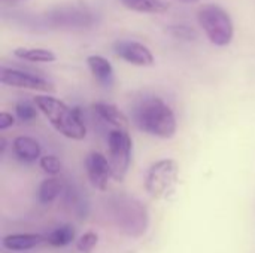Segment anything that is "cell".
Here are the masks:
<instances>
[{
    "mask_svg": "<svg viewBox=\"0 0 255 253\" xmlns=\"http://www.w3.org/2000/svg\"><path fill=\"white\" fill-rule=\"evenodd\" d=\"M133 122L140 131L160 139H172L178 128L172 107L160 97L139 100L133 107Z\"/></svg>",
    "mask_w": 255,
    "mask_h": 253,
    "instance_id": "obj_1",
    "label": "cell"
},
{
    "mask_svg": "<svg viewBox=\"0 0 255 253\" xmlns=\"http://www.w3.org/2000/svg\"><path fill=\"white\" fill-rule=\"evenodd\" d=\"M109 219L120 233L130 239L145 236L149 225L148 209L134 197L128 194H114L106 203Z\"/></svg>",
    "mask_w": 255,
    "mask_h": 253,
    "instance_id": "obj_2",
    "label": "cell"
},
{
    "mask_svg": "<svg viewBox=\"0 0 255 253\" xmlns=\"http://www.w3.org/2000/svg\"><path fill=\"white\" fill-rule=\"evenodd\" d=\"M34 104L60 134L72 140L85 139L87 128L79 107H69L66 103L51 95H36Z\"/></svg>",
    "mask_w": 255,
    "mask_h": 253,
    "instance_id": "obj_3",
    "label": "cell"
},
{
    "mask_svg": "<svg viewBox=\"0 0 255 253\" xmlns=\"http://www.w3.org/2000/svg\"><path fill=\"white\" fill-rule=\"evenodd\" d=\"M179 183V166L175 160L154 163L145 176V189L155 200H169Z\"/></svg>",
    "mask_w": 255,
    "mask_h": 253,
    "instance_id": "obj_4",
    "label": "cell"
},
{
    "mask_svg": "<svg viewBox=\"0 0 255 253\" xmlns=\"http://www.w3.org/2000/svg\"><path fill=\"white\" fill-rule=\"evenodd\" d=\"M197 19L205 34L215 46H227L235 34L233 21L227 10L218 4H203L197 12Z\"/></svg>",
    "mask_w": 255,
    "mask_h": 253,
    "instance_id": "obj_5",
    "label": "cell"
},
{
    "mask_svg": "<svg viewBox=\"0 0 255 253\" xmlns=\"http://www.w3.org/2000/svg\"><path fill=\"white\" fill-rule=\"evenodd\" d=\"M133 142L128 131L112 130L108 134V161L112 169V177L121 182L131 164Z\"/></svg>",
    "mask_w": 255,
    "mask_h": 253,
    "instance_id": "obj_6",
    "label": "cell"
},
{
    "mask_svg": "<svg viewBox=\"0 0 255 253\" xmlns=\"http://www.w3.org/2000/svg\"><path fill=\"white\" fill-rule=\"evenodd\" d=\"M43 19L48 28L64 30L88 28L96 22L94 13L84 6H57L45 12Z\"/></svg>",
    "mask_w": 255,
    "mask_h": 253,
    "instance_id": "obj_7",
    "label": "cell"
},
{
    "mask_svg": "<svg viewBox=\"0 0 255 253\" xmlns=\"http://www.w3.org/2000/svg\"><path fill=\"white\" fill-rule=\"evenodd\" d=\"M0 82L6 86L24 88V89H33V91H52L54 89L51 82H48L46 79L37 75L16 70V69H7V67H1Z\"/></svg>",
    "mask_w": 255,
    "mask_h": 253,
    "instance_id": "obj_8",
    "label": "cell"
},
{
    "mask_svg": "<svg viewBox=\"0 0 255 253\" xmlns=\"http://www.w3.org/2000/svg\"><path fill=\"white\" fill-rule=\"evenodd\" d=\"M114 52L121 60L133 66L148 67L154 64V55L151 49L136 40H117L114 43Z\"/></svg>",
    "mask_w": 255,
    "mask_h": 253,
    "instance_id": "obj_9",
    "label": "cell"
},
{
    "mask_svg": "<svg viewBox=\"0 0 255 253\" xmlns=\"http://www.w3.org/2000/svg\"><path fill=\"white\" fill-rule=\"evenodd\" d=\"M85 169L91 185L99 191H106L109 179L112 177V169L108 158L100 152H91L85 160Z\"/></svg>",
    "mask_w": 255,
    "mask_h": 253,
    "instance_id": "obj_10",
    "label": "cell"
},
{
    "mask_svg": "<svg viewBox=\"0 0 255 253\" xmlns=\"http://www.w3.org/2000/svg\"><path fill=\"white\" fill-rule=\"evenodd\" d=\"M93 110H94V115L97 116V119H100L103 124L112 127L114 130L127 131L128 119L117 106H114L111 103H105V101H97L93 104Z\"/></svg>",
    "mask_w": 255,
    "mask_h": 253,
    "instance_id": "obj_11",
    "label": "cell"
},
{
    "mask_svg": "<svg viewBox=\"0 0 255 253\" xmlns=\"http://www.w3.org/2000/svg\"><path fill=\"white\" fill-rule=\"evenodd\" d=\"M46 243V236L40 234H9L1 240V245L6 251L10 252H27L36 249Z\"/></svg>",
    "mask_w": 255,
    "mask_h": 253,
    "instance_id": "obj_12",
    "label": "cell"
},
{
    "mask_svg": "<svg viewBox=\"0 0 255 253\" xmlns=\"http://www.w3.org/2000/svg\"><path fill=\"white\" fill-rule=\"evenodd\" d=\"M12 149L15 157L22 161V163H34L40 158V145L37 140H34L33 137L28 136H19L13 140L12 143Z\"/></svg>",
    "mask_w": 255,
    "mask_h": 253,
    "instance_id": "obj_13",
    "label": "cell"
},
{
    "mask_svg": "<svg viewBox=\"0 0 255 253\" xmlns=\"http://www.w3.org/2000/svg\"><path fill=\"white\" fill-rule=\"evenodd\" d=\"M87 64L93 73V76L96 78V81L105 86V88H111L114 85V69L112 64L102 55H90L87 58Z\"/></svg>",
    "mask_w": 255,
    "mask_h": 253,
    "instance_id": "obj_14",
    "label": "cell"
},
{
    "mask_svg": "<svg viewBox=\"0 0 255 253\" xmlns=\"http://www.w3.org/2000/svg\"><path fill=\"white\" fill-rule=\"evenodd\" d=\"M64 207L78 218H85L88 213V201L84 194L73 185H66L63 191Z\"/></svg>",
    "mask_w": 255,
    "mask_h": 253,
    "instance_id": "obj_15",
    "label": "cell"
},
{
    "mask_svg": "<svg viewBox=\"0 0 255 253\" xmlns=\"http://www.w3.org/2000/svg\"><path fill=\"white\" fill-rule=\"evenodd\" d=\"M63 191H64V185L61 180L55 179V177H51V179H46L43 180L40 185H39V189H37V200L40 204H51L54 203L60 195H63Z\"/></svg>",
    "mask_w": 255,
    "mask_h": 253,
    "instance_id": "obj_16",
    "label": "cell"
},
{
    "mask_svg": "<svg viewBox=\"0 0 255 253\" xmlns=\"http://www.w3.org/2000/svg\"><path fill=\"white\" fill-rule=\"evenodd\" d=\"M13 54L15 57L28 63H52L57 58L52 51L42 48H16Z\"/></svg>",
    "mask_w": 255,
    "mask_h": 253,
    "instance_id": "obj_17",
    "label": "cell"
},
{
    "mask_svg": "<svg viewBox=\"0 0 255 253\" xmlns=\"http://www.w3.org/2000/svg\"><path fill=\"white\" fill-rule=\"evenodd\" d=\"M126 7L140 13H164L169 6L161 0H120Z\"/></svg>",
    "mask_w": 255,
    "mask_h": 253,
    "instance_id": "obj_18",
    "label": "cell"
},
{
    "mask_svg": "<svg viewBox=\"0 0 255 253\" xmlns=\"http://www.w3.org/2000/svg\"><path fill=\"white\" fill-rule=\"evenodd\" d=\"M75 240V228L72 225H61L46 236V243L54 248H64Z\"/></svg>",
    "mask_w": 255,
    "mask_h": 253,
    "instance_id": "obj_19",
    "label": "cell"
},
{
    "mask_svg": "<svg viewBox=\"0 0 255 253\" xmlns=\"http://www.w3.org/2000/svg\"><path fill=\"white\" fill-rule=\"evenodd\" d=\"M37 110V106L27 100H21L15 104V115L21 122H31L33 119H36Z\"/></svg>",
    "mask_w": 255,
    "mask_h": 253,
    "instance_id": "obj_20",
    "label": "cell"
},
{
    "mask_svg": "<svg viewBox=\"0 0 255 253\" xmlns=\"http://www.w3.org/2000/svg\"><path fill=\"white\" fill-rule=\"evenodd\" d=\"M167 33L170 36H173L175 39L178 40H184V42H193L197 39V33L193 27L190 25H185V24H173V25H169L167 28Z\"/></svg>",
    "mask_w": 255,
    "mask_h": 253,
    "instance_id": "obj_21",
    "label": "cell"
},
{
    "mask_svg": "<svg viewBox=\"0 0 255 253\" xmlns=\"http://www.w3.org/2000/svg\"><path fill=\"white\" fill-rule=\"evenodd\" d=\"M39 164H40V169L45 173L51 174V176L58 174L61 171V169H63L61 161L55 155H45V157H42L40 161H39Z\"/></svg>",
    "mask_w": 255,
    "mask_h": 253,
    "instance_id": "obj_22",
    "label": "cell"
},
{
    "mask_svg": "<svg viewBox=\"0 0 255 253\" xmlns=\"http://www.w3.org/2000/svg\"><path fill=\"white\" fill-rule=\"evenodd\" d=\"M99 243V236L93 231H88L82 234L76 243V249L81 253H90Z\"/></svg>",
    "mask_w": 255,
    "mask_h": 253,
    "instance_id": "obj_23",
    "label": "cell"
},
{
    "mask_svg": "<svg viewBox=\"0 0 255 253\" xmlns=\"http://www.w3.org/2000/svg\"><path fill=\"white\" fill-rule=\"evenodd\" d=\"M13 124H15V118L10 113H7V112H1L0 113V131L7 130Z\"/></svg>",
    "mask_w": 255,
    "mask_h": 253,
    "instance_id": "obj_24",
    "label": "cell"
},
{
    "mask_svg": "<svg viewBox=\"0 0 255 253\" xmlns=\"http://www.w3.org/2000/svg\"><path fill=\"white\" fill-rule=\"evenodd\" d=\"M3 6H16L19 3H22L24 0H0Z\"/></svg>",
    "mask_w": 255,
    "mask_h": 253,
    "instance_id": "obj_25",
    "label": "cell"
},
{
    "mask_svg": "<svg viewBox=\"0 0 255 253\" xmlns=\"http://www.w3.org/2000/svg\"><path fill=\"white\" fill-rule=\"evenodd\" d=\"M179 1H182V3H197L199 0H179Z\"/></svg>",
    "mask_w": 255,
    "mask_h": 253,
    "instance_id": "obj_26",
    "label": "cell"
}]
</instances>
